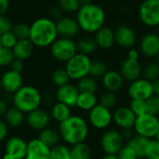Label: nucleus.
Masks as SVG:
<instances>
[{"mask_svg":"<svg viewBox=\"0 0 159 159\" xmlns=\"http://www.w3.org/2000/svg\"><path fill=\"white\" fill-rule=\"evenodd\" d=\"M0 89H1V79H0Z\"/></svg>","mask_w":159,"mask_h":159,"instance_id":"nucleus-62","label":"nucleus"},{"mask_svg":"<svg viewBox=\"0 0 159 159\" xmlns=\"http://www.w3.org/2000/svg\"><path fill=\"white\" fill-rule=\"evenodd\" d=\"M99 103V99L96 93H89V92H80L76 106L79 110L84 112H89Z\"/></svg>","mask_w":159,"mask_h":159,"instance_id":"nucleus-25","label":"nucleus"},{"mask_svg":"<svg viewBox=\"0 0 159 159\" xmlns=\"http://www.w3.org/2000/svg\"><path fill=\"white\" fill-rule=\"evenodd\" d=\"M9 68H10V70H12L14 72H17V73H20L21 74V72L24 69V62L21 60L14 59L13 61L11 62V64L9 65Z\"/></svg>","mask_w":159,"mask_h":159,"instance_id":"nucleus-48","label":"nucleus"},{"mask_svg":"<svg viewBox=\"0 0 159 159\" xmlns=\"http://www.w3.org/2000/svg\"><path fill=\"white\" fill-rule=\"evenodd\" d=\"M12 103L14 107L27 115L37 108H40L42 95L35 87L23 85L12 95Z\"/></svg>","mask_w":159,"mask_h":159,"instance_id":"nucleus-4","label":"nucleus"},{"mask_svg":"<svg viewBox=\"0 0 159 159\" xmlns=\"http://www.w3.org/2000/svg\"><path fill=\"white\" fill-rule=\"evenodd\" d=\"M76 48H77V52L89 56L90 54H93L96 51L98 46L94 37L84 36L77 41Z\"/></svg>","mask_w":159,"mask_h":159,"instance_id":"nucleus-29","label":"nucleus"},{"mask_svg":"<svg viewBox=\"0 0 159 159\" xmlns=\"http://www.w3.org/2000/svg\"><path fill=\"white\" fill-rule=\"evenodd\" d=\"M143 66L137 59L126 58L120 64L119 72L124 77L125 81L132 82L142 77Z\"/></svg>","mask_w":159,"mask_h":159,"instance_id":"nucleus-14","label":"nucleus"},{"mask_svg":"<svg viewBox=\"0 0 159 159\" xmlns=\"http://www.w3.org/2000/svg\"><path fill=\"white\" fill-rule=\"evenodd\" d=\"M142 77L153 82L159 78V64L157 61H151L145 64L143 68Z\"/></svg>","mask_w":159,"mask_h":159,"instance_id":"nucleus-35","label":"nucleus"},{"mask_svg":"<svg viewBox=\"0 0 159 159\" xmlns=\"http://www.w3.org/2000/svg\"><path fill=\"white\" fill-rule=\"evenodd\" d=\"M157 33L158 34V35H159V25H158V26H157Z\"/></svg>","mask_w":159,"mask_h":159,"instance_id":"nucleus-60","label":"nucleus"},{"mask_svg":"<svg viewBox=\"0 0 159 159\" xmlns=\"http://www.w3.org/2000/svg\"><path fill=\"white\" fill-rule=\"evenodd\" d=\"M17 42H18V38L16 37V35L13 34L12 31L1 34V46L3 48L12 49Z\"/></svg>","mask_w":159,"mask_h":159,"instance_id":"nucleus-42","label":"nucleus"},{"mask_svg":"<svg viewBox=\"0 0 159 159\" xmlns=\"http://www.w3.org/2000/svg\"><path fill=\"white\" fill-rule=\"evenodd\" d=\"M9 8V0H0V15H5Z\"/></svg>","mask_w":159,"mask_h":159,"instance_id":"nucleus-51","label":"nucleus"},{"mask_svg":"<svg viewBox=\"0 0 159 159\" xmlns=\"http://www.w3.org/2000/svg\"><path fill=\"white\" fill-rule=\"evenodd\" d=\"M3 159H14V158H13V157H11L10 156H8V155L5 154V155H4V157H3Z\"/></svg>","mask_w":159,"mask_h":159,"instance_id":"nucleus-57","label":"nucleus"},{"mask_svg":"<svg viewBox=\"0 0 159 159\" xmlns=\"http://www.w3.org/2000/svg\"><path fill=\"white\" fill-rule=\"evenodd\" d=\"M34 49V46L30 41V39H24V40H18V42L12 48V51L15 59H19L24 61L33 55Z\"/></svg>","mask_w":159,"mask_h":159,"instance_id":"nucleus-24","label":"nucleus"},{"mask_svg":"<svg viewBox=\"0 0 159 159\" xmlns=\"http://www.w3.org/2000/svg\"><path fill=\"white\" fill-rule=\"evenodd\" d=\"M79 90L76 85L68 83L64 86L57 88L55 92V98L58 102H61L70 108L75 107L77 99L79 96Z\"/></svg>","mask_w":159,"mask_h":159,"instance_id":"nucleus-17","label":"nucleus"},{"mask_svg":"<svg viewBox=\"0 0 159 159\" xmlns=\"http://www.w3.org/2000/svg\"><path fill=\"white\" fill-rule=\"evenodd\" d=\"M129 108L132 110V112L137 116H141L143 114H146V103L145 101L142 100H130L129 102Z\"/></svg>","mask_w":159,"mask_h":159,"instance_id":"nucleus-43","label":"nucleus"},{"mask_svg":"<svg viewBox=\"0 0 159 159\" xmlns=\"http://www.w3.org/2000/svg\"><path fill=\"white\" fill-rule=\"evenodd\" d=\"M5 122L9 128H19L25 120V114L18 108L9 107L5 115Z\"/></svg>","mask_w":159,"mask_h":159,"instance_id":"nucleus-26","label":"nucleus"},{"mask_svg":"<svg viewBox=\"0 0 159 159\" xmlns=\"http://www.w3.org/2000/svg\"><path fill=\"white\" fill-rule=\"evenodd\" d=\"M99 99V104L110 109V110H115L117 107L118 104V97L116 93L110 92V91H104L102 92Z\"/></svg>","mask_w":159,"mask_h":159,"instance_id":"nucleus-33","label":"nucleus"},{"mask_svg":"<svg viewBox=\"0 0 159 159\" xmlns=\"http://www.w3.org/2000/svg\"><path fill=\"white\" fill-rule=\"evenodd\" d=\"M58 130L61 140L72 146L86 142L89 134V124L84 117L72 115L59 124Z\"/></svg>","mask_w":159,"mask_h":159,"instance_id":"nucleus-1","label":"nucleus"},{"mask_svg":"<svg viewBox=\"0 0 159 159\" xmlns=\"http://www.w3.org/2000/svg\"><path fill=\"white\" fill-rule=\"evenodd\" d=\"M155 139H156L157 141H158V142H159V131H158V132H157V136L155 137Z\"/></svg>","mask_w":159,"mask_h":159,"instance_id":"nucleus-58","label":"nucleus"},{"mask_svg":"<svg viewBox=\"0 0 159 159\" xmlns=\"http://www.w3.org/2000/svg\"><path fill=\"white\" fill-rule=\"evenodd\" d=\"M158 99H159V97H158Z\"/></svg>","mask_w":159,"mask_h":159,"instance_id":"nucleus-64","label":"nucleus"},{"mask_svg":"<svg viewBox=\"0 0 159 159\" xmlns=\"http://www.w3.org/2000/svg\"><path fill=\"white\" fill-rule=\"evenodd\" d=\"M13 28L12 21L5 15H0V35L10 32Z\"/></svg>","mask_w":159,"mask_h":159,"instance_id":"nucleus-46","label":"nucleus"},{"mask_svg":"<svg viewBox=\"0 0 159 159\" xmlns=\"http://www.w3.org/2000/svg\"><path fill=\"white\" fill-rule=\"evenodd\" d=\"M15 59L12 49L7 48H0V67H7L11 64Z\"/></svg>","mask_w":159,"mask_h":159,"instance_id":"nucleus-41","label":"nucleus"},{"mask_svg":"<svg viewBox=\"0 0 159 159\" xmlns=\"http://www.w3.org/2000/svg\"><path fill=\"white\" fill-rule=\"evenodd\" d=\"M38 139L50 148L58 145L60 143V141L61 140L59 130L49 127L39 131Z\"/></svg>","mask_w":159,"mask_h":159,"instance_id":"nucleus-27","label":"nucleus"},{"mask_svg":"<svg viewBox=\"0 0 159 159\" xmlns=\"http://www.w3.org/2000/svg\"><path fill=\"white\" fill-rule=\"evenodd\" d=\"M88 122L93 129L104 130L113 123V111L98 103L89 112Z\"/></svg>","mask_w":159,"mask_h":159,"instance_id":"nucleus-9","label":"nucleus"},{"mask_svg":"<svg viewBox=\"0 0 159 159\" xmlns=\"http://www.w3.org/2000/svg\"><path fill=\"white\" fill-rule=\"evenodd\" d=\"M120 132H121L122 137H123V139H124V141H125L126 143H128L129 140H131V139L136 135V133H135V131H134L133 129H122V130H120Z\"/></svg>","mask_w":159,"mask_h":159,"instance_id":"nucleus-50","label":"nucleus"},{"mask_svg":"<svg viewBox=\"0 0 159 159\" xmlns=\"http://www.w3.org/2000/svg\"><path fill=\"white\" fill-rule=\"evenodd\" d=\"M152 86H153L154 95L157 97H159V78L152 82Z\"/></svg>","mask_w":159,"mask_h":159,"instance_id":"nucleus-54","label":"nucleus"},{"mask_svg":"<svg viewBox=\"0 0 159 159\" xmlns=\"http://www.w3.org/2000/svg\"><path fill=\"white\" fill-rule=\"evenodd\" d=\"M92 60L89 56L77 52L72 59L65 63V70L69 75L70 79L78 81L81 78L89 75Z\"/></svg>","mask_w":159,"mask_h":159,"instance_id":"nucleus-5","label":"nucleus"},{"mask_svg":"<svg viewBox=\"0 0 159 159\" xmlns=\"http://www.w3.org/2000/svg\"><path fill=\"white\" fill-rule=\"evenodd\" d=\"M139 50L146 58H157L159 53V35L157 33L145 34L139 44Z\"/></svg>","mask_w":159,"mask_h":159,"instance_id":"nucleus-16","label":"nucleus"},{"mask_svg":"<svg viewBox=\"0 0 159 159\" xmlns=\"http://www.w3.org/2000/svg\"><path fill=\"white\" fill-rule=\"evenodd\" d=\"M59 37L74 39L79 33L80 27L77 20L69 16H62L55 21Z\"/></svg>","mask_w":159,"mask_h":159,"instance_id":"nucleus-18","label":"nucleus"},{"mask_svg":"<svg viewBox=\"0 0 159 159\" xmlns=\"http://www.w3.org/2000/svg\"><path fill=\"white\" fill-rule=\"evenodd\" d=\"M140 54H141V53H140V50L133 48L129 49L128 54H127V57H128V58H130V59H137V60H139Z\"/></svg>","mask_w":159,"mask_h":159,"instance_id":"nucleus-52","label":"nucleus"},{"mask_svg":"<svg viewBox=\"0 0 159 159\" xmlns=\"http://www.w3.org/2000/svg\"><path fill=\"white\" fill-rule=\"evenodd\" d=\"M51 80L54 86L60 88L61 86L68 84L70 81V77L65 68H58L54 70L53 73L51 74Z\"/></svg>","mask_w":159,"mask_h":159,"instance_id":"nucleus-37","label":"nucleus"},{"mask_svg":"<svg viewBox=\"0 0 159 159\" xmlns=\"http://www.w3.org/2000/svg\"><path fill=\"white\" fill-rule=\"evenodd\" d=\"M13 34L16 35L18 40H24L29 39L30 35V25L25 22H18L13 25L11 30Z\"/></svg>","mask_w":159,"mask_h":159,"instance_id":"nucleus-38","label":"nucleus"},{"mask_svg":"<svg viewBox=\"0 0 159 159\" xmlns=\"http://www.w3.org/2000/svg\"><path fill=\"white\" fill-rule=\"evenodd\" d=\"M49 159H72L71 150L67 145L59 143L50 149Z\"/></svg>","mask_w":159,"mask_h":159,"instance_id":"nucleus-36","label":"nucleus"},{"mask_svg":"<svg viewBox=\"0 0 159 159\" xmlns=\"http://www.w3.org/2000/svg\"><path fill=\"white\" fill-rule=\"evenodd\" d=\"M75 20L80 30L88 34H95L104 26L106 14L101 6L91 3L80 7L76 12Z\"/></svg>","mask_w":159,"mask_h":159,"instance_id":"nucleus-2","label":"nucleus"},{"mask_svg":"<svg viewBox=\"0 0 159 159\" xmlns=\"http://www.w3.org/2000/svg\"><path fill=\"white\" fill-rule=\"evenodd\" d=\"M107 71H108L107 64L103 61L95 60V61H92V62H91L89 75L95 78L96 80L102 79L103 77V75L107 73Z\"/></svg>","mask_w":159,"mask_h":159,"instance_id":"nucleus-34","label":"nucleus"},{"mask_svg":"<svg viewBox=\"0 0 159 159\" xmlns=\"http://www.w3.org/2000/svg\"><path fill=\"white\" fill-rule=\"evenodd\" d=\"M8 126L5 122V120H2L0 118V143L5 141L8 134Z\"/></svg>","mask_w":159,"mask_h":159,"instance_id":"nucleus-49","label":"nucleus"},{"mask_svg":"<svg viewBox=\"0 0 159 159\" xmlns=\"http://www.w3.org/2000/svg\"><path fill=\"white\" fill-rule=\"evenodd\" d=\"M145 159H159V142L156 139L149 140L145 152H144Z\"/></svg>","mask_w":159,"mask_h":159,"instance_id":"nucleus-39","label":"nucleus"},{"mask_svg":"<svg viewBox=\"0 0 159 159\" xmlns=\"http://www.w3.org/2000/svg\"><path fill=\"white\" fill-rule=\"evenodd\" d=\"M139 18L148 27L159 25V0H143L139 7Z\"/></svg>","mask_w":159,"mask_h":159,"instance_id":"nucleus-10","label":"nucleus"},{"mask_svg":"<svg viewBox=\"0 0 159 159\" xmlns=\"http://www.w3.org/2000/svg\"><path fill=\"white\" fill-rule=\"evenodd\" d=\"M70 150L72 159H91L92 151L86 142L72 145Z\"/></svg>","mask_w":159,"mask_h":159,"instance_id":"nucleus-30","label":"nucleus"},{"mask_svg":"<svg viewBox=\"0 0 159 159\" xmlns=\"http://www.w3.org/2000/svg\"><path fill=\"white\" fill-rule=\"evenodd\" d=\"M146 114L158 116L159 115V99L157 96H153L145 101Z\"/></svg>","mask_w":159,"mask_h":159,"instance_id":"nucleus-44","label":"nucleus"},{"mask_svg":"<svg viewBox=\"0 0 159 159\" xmlns=\"http://www.w3.org/2000/svg\"><path fill=\"white\" fill-rule=\"evenodd\" d=\"M48 13H49V17H50V19H51V20H53L54 21L58 20L59 19H61V18L63 16V15H62L63 11L61 9V7H60L58 5L52 6V7L49 8Z\"/></svg>","mask_w":159,"mask_h":159,"instance_id":"nucleus-47","label":"nucleus"},{"mask_svg":"<svg viewBox=\"0 0 159 159\" xmlns=\"http://www.w3.org/2000/svg\"><path fill=\"white\" fill-rule=\"evenodd\" d=\"M157 61L158 62V64H159V53H158V55H157Z\"/></svg>","mask_w":159,"mask_h":159,"instance_id":"nucleus-59","label":"nucleus"},{"mask_svg":"<svg viewBox=\"0 0 159 159\" xmlns=\"http://www.w3.org/2000/svg\"><path fill=\"white\" fill-rule=\"evenodd\" d=\"M51 119L50 114L42 108H37L30 112L25 117L27 125L32 129L36 131H41L47 129L49 126Z\"/></svg>","mask_w":159,"mask_h":159,"instance_id":"nucleus-15","label":"nucleus"},{"mask_svg":"<svg viewBox=\"0 0 159 159\" xmlns=\"http://www.w3.org/2000/svg\"><path fill=\"white\" fill-rule=\"evenodd\" d=\"M101 159H118L116 155H104Z\"/></svg>","mask_w":159,"mask_h":159,"instance_id":"nucleus-55","label":"nucleus"},{"mask_svg":"<svg viewBox=\"0 0 159 159\" xmlns=\"http://www.w3.org/2000/svg\"><path fill=\"white\" fill-rule=\"evenodd\" d=\"M158 117H159V115H158Z\"/></svg>","mask_w":159,"mask_h":159,"instance_id":"nucleus-63","label":"nucleus"},{"mask_svg":"<svg viewBox=\"0 0 159 159\" xmlns=\"http://www.w3.org/2000/svg\"><path fill=\"white\" fill-rule=\"evenodd\" d=\"M136 118L137 116L132 112L129 106H117L113 111V123H115L120 130L133 129Z\"/></svg>","mask_w":159,"mask_h":159,"instance_id":"nucleus-12","label":"nucleus"},{"mask_svg":"<svg viewBox=\"0 0 159 159\" xmlns=\"http://www.w3.org/2000/svg\"><path fill=\"white\" fill-rule=\"evenodd\" d=\"M58 36L56 22L50 18H39L30 25L29 39L36 48L50 47Z\"/></svg>","mask_w":159,"mask_h":159,"instance_id":"nucleus-3","label":"nucleus"},{"mask_svg":"<svg viewBox=\"0 0 159 159\" xmlns=\"http://www.w3.org/2000/svg\"><path fill=\"white\" fill-rule=\"evenodd\" d=\"M133 129L137 135L144 137L148 140L155 139L159 131L158 116L143 114L137 116Z\"/></svg>","mask_w":159,"mask_h":159,"instance_id":"nucleus-6","label":"nucleus"},{"mask_svg":"<svg viewBox=\"0 0 159 159\" xmlns=\"http://www.w3.org/2000/svg\"><path fill=\"white\" fill-rule=\"evenodd\" d=\"M125 79L119 71L108 70L102 78V85L106 91L116 93L122 89L125 85Z\"/></svg>","mask_w":159,"mask_h":159,"instance_id":"nucleus-21","label":"nucleus"},{"mask_svg":"<svg viewBox=\"0 0 159 159\" xmlns=\"http://www.w3.org/2000/svg\"><path fill=\"white\" fill-rule=\"evenodd\" d=\"M50 149L38 138L33 139L28 143L25 159H49Z\"/></svg>","mask_w":159,"mask_h":159,"instance_id":"nucleus-22","label":"nucleus"},{"mask_svg":"<svg viewBox=\"0 0 159 159\" xmlns=\"http://www.w3.org/2000/svg\"><path fill=\"white\" fill-rule=\"evenodd\" d=\"M49 48L51 56L61 62L66 63L77 53L76 43L69 38L58 37Z\"/></svg>","mask_w":159,"mask_h":159,"instance_id":"nucleus-7","label":"nucleus"},{"mask_svg":"<svg viewBox=\"0 0 159 159\" xmlns=\"http://www.w3.org/2000/svg\"><path fill=\"white\" fill-rule=\"evenodd\" d=\"M28 143L20 136L9 137L6 141L5 154L14 159H25L27 154Z\"/></svg>","mask_w":159,"mask_h":159,"instance_id":"nucleus-19","label":"nucleus"},{"mask_svg":"<svg viewBox=\"0 0 159 159\" xmlns=\"http://www.w3.org/2000/svg\"><path fill=\"white\" fill-rule=\"evenodd\" d=\"M58 6L63 12H77L81 4L79 0H58Z\"/></svg>","mask_w":159,"mask_h":159,"instance_id":"nucleus-40","label":"nucleus"},{"mask_svg":"<svg viewBox=\"0 0 159 159\" xmlns=\"http://www.w3.org/2000/svg\"><path fill=\"white\" fill-rule=\"evenodd\" d=\"M148 142H149L148 139L136 134L131 140L126 143V144L130 146L137 153L140 159H143L144 158V152H145V148H146Z\"/></svg>","mask_w":159,"mask_h":159,"instance_id":"nucleus-31","label":"nucleus"},{"mask_svg":"<svg viewBox=\"0 0 159 159\" xmlns=\"http://www.w3.org/2000/svg\"><path fill=\"white\" fill-rule=\"evenodd\" d=\"M50 116L53 120H55L56 122H58L59 124L63 122L64 120H66L67 118H69L72 116V112H71V108L61 102H56L53 104V106L51 107V111H50Z\"/></svg>","mask_w":159,"mask_h":159,"instance_id":"nucleus-28","label":"nucleus"},{"mask_svg":"<svg viewBox=\"0 0 159 159\" xmlns=\"http://www.w3.org/2000/svg\"><path fill=\"white\" fill-rule=\"evenodd\" d=\"M116 44L120 48L130 49L133 48L137 43V34L129 26L121 24L115 29Z\"/></svg>","mask_w":159,"mask_h":159,"instance_id":"nucleus-13","label":"nucleus"},{"mask_svg":"<svg viewBox=\"0 0 159 159\" xmlns=\"http://www.w3.org/2000/svg\"><path fill=\"white\" fill-rule=\"evenodd\" d=\"M94 38L98 48L104 50L110 49L116 44L115 30L108 26H103L99 31H97L95 33Z\"/></svg>","mask_w":159,"mask_h":159,"instance_id":"nucleus-23","label":"nucleus"},{"mask_svg":"<svg viewBox=\"0 0 159 159\" xmlns=\"http://www.w3.org/2000/svg\"><path fill=\"white\" fill-rule=\"evenodd\" d=\"M1 89L6 93L13 95L23 86V78L20 73L8 70L5 72L1 76Z\"/></svg>","mask_w":159,"mask_h":159,"instance_id":"nucleus-20","label":"nucleus"},{"mask_svg":"<svg viewBox=\"0 0 159 159\" xmlns=\"http://www.w3.org/2000/svg\"><path fill=\"white\" fill-rule=\"evenodd\" d=\"M125 144L126 142L117 129L105 130L100 139V146L104 155H117Z\"/></svg>","mask_w":159,"mask_h":159,"instance_id":"nucleus-8","label":"nucleus"},{"mask_svg":"<svg viewBox=\"0 0 159 159\" xmlns=\"http://www.w3.org/2000/svg\"><path fill=\"white\" fill-rule=\"evenodd\" d=\"M116 156L118 159H140L137 153L128 144H125Z\"/></svg>","mask_w":159,"mask_h":159,"instance_id":"nucleus-45","label":"nucleus"},{"mask_svg":"<svg viewBox=\"0 0 159 159\" xmlns=\"http://www.w3.org/2000/svg\"><path fill=\"white\" fill-rule=\"evenodd\" d=\"M76 87L79 92H89L96 93L98 90V83L95 78L90 75H87L77 81Z\"/></svg>","mask_w":159,"mask_h":159,"instance_id":"nucleus-32","label":"nucleus"},{"mask_svg":"<svg viewBox=\"0 0 159 159\" xmlns=\"http://www.w3.org/2000/svg\"><path fill=\"white\" fill-rule=\"evenodd\" d=\"M127 93L130 100L146 101L154 96L152 82L141 77L129 83Z\"/></svg>","mask_w":159,"mask_h":159,"instance_id":"nucleus-11","label":"nucleus"},{"mask_svg":"<svg viewBox=\"0 0 159 159\" xmlns=\"http://www.w3.org/2000/svg\"><path fill=\"white\" fill-rule=\"evenodd\" d=\"M81 6H85V5H89L92 3V0H79Z\"/></svg>","mask_w":159,"mask_h":159,"instance_id":"nucleus-56","label":"nucleus"},{"mask_svg":"<svg viewBox=\"0 0 159 159\" xmlns=\"http://www.w3.org/2000/svg\"><path fill=\"white\" fill-rule=\"evenodd\" d=\"M7 109H8V107H7V102L3 99H0V118L5 116Z\"/></svg>","mask_w":159,"mask_h":159,"instance_id":"nucleus-53","label":"nucleus"},{"mask_svg":"<svg viewBox=\"0 0 159 159\" xmlns=\"http://www.w3.org/2000/svg\"><path fill=\"white\" fill-rule=\"evenodd\" d=\"M2 46H1V35H0V48H1Z\"/></svg>","mask_w":159,"mask_h":159,"instance_id":"nucleus-61","label":"nucleus"}]
</instances>
